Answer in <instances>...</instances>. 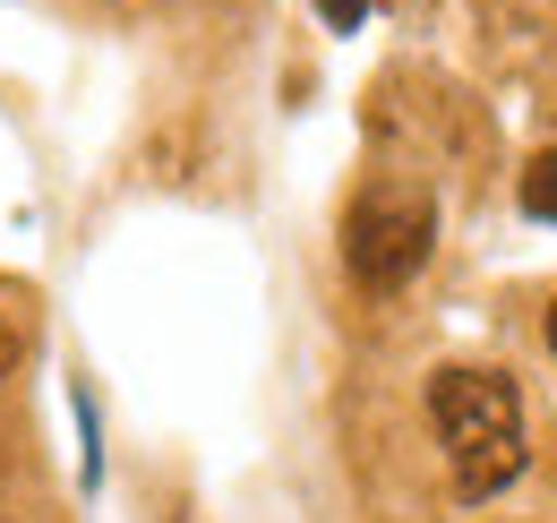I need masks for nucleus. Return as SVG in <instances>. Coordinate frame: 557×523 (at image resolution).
<instances>
[{
    "instance_id": "obj_4",
    "label": "nucleus",
    "mask_w": 557,
    "mask_h": 523,
    "mask_svg": "<svg viewBox=\"0 0 557 523\" xmlns=\"http://www.w3.org/2000/svg\"><path fill=\"white\" fill-rule=\"evenodd\" d=\"M515 197H523V215H532V223H557V155H541V163H523V181H515Z\"/></svg>"
},
{
    "instance_id": "obj_6",
    "label": "nucleus",
    "mask_w": 557,
    "mask_h": 523,
    "mask_svg": "<svg viewBox=\"0 0 557 523\" xmlns=\"http://www.w3.org/2000/svg\"><path fill=\"white\" fill-rule=\"evenodd\" d=\"M17 369V335H9V318H0V378Z\"/></svg>"
},
{
    "instance_id": "obj_7",
    "label": "nucleus",
    "mask_w": 557,
    "mask_h": 523,
    "mask_svg": "<svg viewBox=\"0 0 557 523\" xmlns=\"http://www.w3.org/2000/svg\"><path fill=\"white\" fill-rule=\"evenodd\" d=\"M549 352H557V309H549Z\"/></svg>"
},
{
    "instance_id": "obj_5",
    "label": "nucleus",
    "mask_w": 557,
    "mask_h": 523,
    "mask_svg": "<svg viewBox=\"0 0 557 523\" xmlns=\"http://www.w3.org/2000/svg\"><path fill=\"white\" fill-rule=\"evenodd\" d=\"M318 17H326V26H335V35H351V26H360V17H369V0H318Z\"/></svg>"
},
{
    "instance_id": "obj_3",
    "label": "nucleus",
    "mask_w": 557,
    "mask_h": 523,
    "mask_svg": "<svg viewBox=\"0 0 557 523\" xmlns=\"http://www.w3.org/2000/svg\"><path fill=\"white\" fill-rule=\"evenodd\" d=\"M70 421H77V489L95 498L103 489V421H95V394L70 387Z\"/></svg>"
},
{
    "instance_id": "obj_2",
    "label": "nucleus",
    "mask_w": 557,
    "mask_h": 523,
    "mask_svg": "<svg viewBox=\"0 0 557 523\" xmlns=\"http://www.w3.org/2000/svg\"><path fill=\"white\" fill-rule=\"evenodd\" d=\"M437 250V197L420 181H369L344 215V266L360 292H404Z\"/></svg>"
},
{
    "instance_id": "obj_1",
    "label": "nucleus",
    "mask_w": 557,
    "mask_h": 523,
    "mask_svg": "<svg viewBox=\"0 0 557 523\" xmlns=\"http://www.w3.org/2000/svg\"><path fill=\"white\" fill-rule=\"evenodd\" d=\"M429 429H437V455L455 498H497L523 481L532 463V429H523V394L497 369H437L429 378Z\"/></svg>"
}]
</instances>
